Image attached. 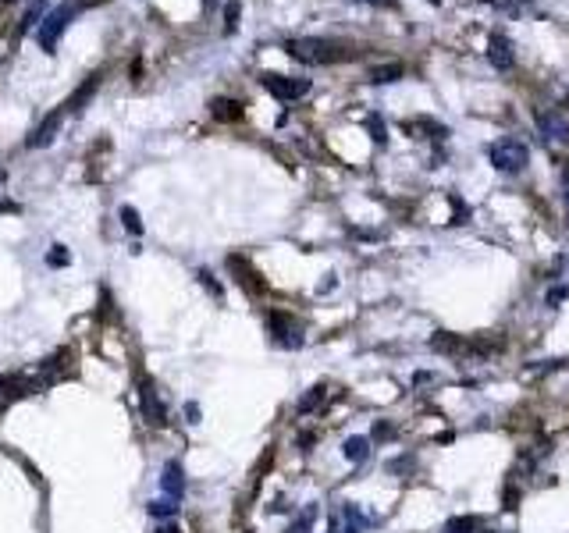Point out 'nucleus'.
Wrapping results in <instances>:
<instances>
[{
    "mask_svg": "<svg viewBox=\"0 0 569 533\" xmlns=\"http://www.w3.org/2000/svg\"><path fill=\"white\" fill-rule=\"evenodd\" d=\"M284 54L296 57L299 64H335V61L349 57L338 43H331V39H317V36L289 39V43H284Z\"/></svg>",
    "mask_w": 569,
    "mask_h": 533,
    "instance_id": "obj_1",
    "label": "nucleus"
},
{
    "mask_svg": "<svg viewBox=\"0 0 569 533\" xmlns=\"http://www.w3.org/2000/svg\"><path fill=\"white\" fill-rule=\"evenodd\" d=\"M82 11V0H64V4H57L54 11H47L43 15V22H40V29H36V39H40V47L50 54L57 43H61V36H64V29L75 22V15Z\"/></svg>",
    "mask_w": 569,
    "mask_h": 533,
    "instance_id": "obj_2",
    "label": "nucleus"
},
{
    "mask_svg": "<svg viewBox=\"0 0 569 533\" xmlns=\"http://www.w3.org/2000/svg\"><path fill=\"white\" fill-rule=\"evenodd\" d=\"M267 331H270V341L277 348H303V341H306L303 324L292 313H284V310H270L267 313Z\"/></svg>",
    "mask_w": 569,
    "mask_h": 533,
    "instance_id": "obj_3",
    "label": "nucleus"
},
{
    "mask_svg": "<svg viewBox=\"0 0 569 533\" xmlns=\"http://www.w3.org/2000/svg\"><path fill=\"white\" fill-rule=\"evenodd\" d=\"M491 164L498 167V171H505V174H520L527 164H530V149L520 142V139H498L495 146H491Z\"/></svg>",
    "mask_w": 569,
    "mask_h": 533,
    "instance_id": "obj_4",
    "label": "nucleus"
},
{
    "mask_svg": "<svg viewBox=\"0 0 569 533\" xmlns=\"http://www.w3.org/2000/svg\"><path fill=\"white\" fill-rule=\"evenodd\" d=\"M260 82H263V89H267L270 97H277V100H284V104H292V100H299V97L310 93V78H296V75H274V71H263Z\"/></svg>",
    "mask_w": 569,
    "mask_h": 533,
    "instance_id": "obj_5",
    "label": "nucleus"
},
{
    "mask_svg": "<svg viewBox=\"0 0 569 533\" xmlns=\"http://www.w3.org/2000/svg\"><path fill=\"white\" fill-rule=\"evenodd\" d=\"M537 132H541V139H551V142H569V118H565L558 107L537 111Z\"/></svg>",
    "mask_w": 569,
    "mask_h": 533,
    "instance_id": "obj_6",
    "label": "nucleus"
},
{
    "mask_svg": "<svg viewBox=\"0 0 569 533\" xmlns=\"http://www.w3.org/2000/svg\"><path fill=\"white\" fill-rule=\"evenodd\" d=\"M488 61H491L498 71H509V68H513V61H516V47H513V39H509V36H502V32H491V39H488Z\"/></svg>",
    "mask_w": 569,
    "mask_h": 533,
    "instance_id": "obj_7",
    "label": "nucleus"
},
{
    "mask_svg": "<svg viewBox=\"0 0 569 533\" xmlns=\"http://www.w3.org/2000/svg\"><path fill=\"white\" fill-rule=\"evenodd\" d=\"M160 491H164L171 501H181V494H185V470H181L178 459L164 462V470H160Z\"/></svg>",
    "mask_w": 569,
    "mask_h": 533,
    "instance_id": "obj_8",
    "label": "nucleus"
},
{
    "mask_svg": "<svg viewBox=\"0 0 569 533\" xmlns=\"http://www.w3.org/2000/svg\"><path fill=\"white\" fill-rule=\"evenodd\" d=\"M139 402H143V416H146L153 427L164 423V402H160L153 381H139Z\"/></svg>",
    "mask_w": 569,
    "mask_h": 533,
    "instance_id": "obj_9",
    "label": "nucleus"
},
{
    "mask_svg": "<svg viewBox=\"0 0 569 533\" xmlns=\"http://www.w3.org/2000/svg\"><path fill=\"white\" fill-rule=\"evenodd\" d=\"M100 78H104V75H89V78H85V82H82V85L75 89V93L68 97L64 111H68V114H82V111H85V104H89L92 97H97V89H100Z\"/></svg>",
    "mask_w": 569,
    "mask_h": 533,
    "instance_id": "obj_10",
    "label": "nucleus"
},
{
    "mask_svg": "<svg viewBox=\"0 0 569 533\" xmlns=\"http://www.w3.org/2000/svg\"><path fill=\"white\" fill-rule=\"evenodd\" d=\"M228 271L235 274V281H239L242 288H249V292H263V281L256 278V271L249 266V259H242V256H228Z\"/></svg>",
    "mask_w": 569,
    "mask_h": 533,
    "instance_id": "obj_11",
    "label": "nucleus"
},
{
    "mask_svg": "<svg viewBox=\"0 0 569 533\" xmlns=\"http://www.w3.org/2000/svg\"><path fill=\"white\" fill-rule=\"evenodd\" d=\"M29 391H36V384H25L18 374H4L0 377V409H8L18 395H29Z\"/></svg>",
    "mask_w": 569,
    "mask_h": 533,
    "instance_id": "obj_12",
    "label": "nucleus"
},
{
    "mask_svg": "<svg viewBox=\"0 0 569 533\" xmlns=\"http://www.w3.org/2000/svg\"><path fill=\"white\" fill-rule=\"evenodd\" d=\"M61 121H64V111H54L32 135H29V149H40V146H47V142H54L57 139V128H61Z\"/></svg>",
    "mask_w": 569,
    "mask_h": 533,
    "instance_id": "obj_13",
    "label": "nucleus"
},
{
    "mask_svg": "<svg viewBox=\"0 0 569 533\" xmlns=\"http://www.w3.org/2000/svg\"><path fill=\"white\" fill-rule=\"evenodd\" d=\"M370 448H373L370 437L352 434V437H345V444H342V455H345L349 462H366V459H370Z\"/></svg>",
    "mask_w": 569,
    "mask_h": 533,
    "instance_id": "obj_14",
    "label": "nucleus"
},
{
    "mask_svg": "<svg viewBox=\"0 0 569 533\" xmlns=\"http://www.w3.org/2000/svg\"><path fill=\"white\" fill-rule=\"evenodd\" d=\"M210 114H214L217 121H239V118H242V104L232 100V97H217V100L210 104Z\"/></svg>",
    "mask_w": 569,
    "mask_h": 533,
    "instance_id": "obj_15",
    "label": "nucleus"
},
{
    "mask_svg": "<svg viewBox=\"0 0 569 533\" xmlns=\"http://www.w3.org/2000/svg\"><path fill=\"white\" fill-rule=\"evenodd\" d=\"M441 533H484V522L481 515H455L441 526Z\"/></svg>",
    "mask_w": 569,
    "mask_h": 533,
    "instance_id": "obj_16",
    "label": "nucleus"
},
{
    "mask_svg": "<svg viewBox=\"0 0 569 533\" xmlns=\"http://www.w3.org/2000/svg\"><path fill=\"white\" fill-rule=\"evenodd\" d=\"M43 15H47V4H43V0H32V4L25 8V18L18 22V39H22L25 32H32V29H40V22H43Z\"/></svg>",
    "mask_w": 569,
    "mask_h": 533,
    "instance_id": "obj_17",
    "label": "nucleus"
},
{
    "mask_svg": "<svg viewBox=\"0 0 569 533\" xmlns=\"http://www.w3.org/2000/svg\"><path fill=\"white\" fill-rule=\"evenodd\" d=\"M395 78H402V64H377V68H370V82L373 85H388Z\"/></svg>",
    "mask_w": 569,
    "mask_h": 533,
    "instance_id": "obj_18",
    "label": "nucleus"
},
{
    "mask_svg": "<svg viewBox=\"0 0 569 533\" xmlns=\"http://www.w3.org/2000/svg\"><path fill=\"white\" fill-rule=\"evenodd\" d=\"M317 515H321V508H317V505H306V508L296 515V522H292L289 529H284V533H310V529H313V522H317Z\"/></svg>",
    "mask_w": 569,
    "mask_h": 533,
    "instance_id": "obj_19",
    "label": "nucleus"
},
{
    "mask_svg": "<svg viewBox=\"0 0 569 533\" xmlns=\"http://www.w3.org/2000/svg\"><path fill=\"white\" fill-rule=\"evenodd\" d=\"M324 395H328V388H324V384H317V388H310V391L299 398V405H296V409H299V412H313V409H321Z\"/></svg>",
    "mask_w": 569,
    "mask_h": 533,
    "instance_id": "obj_20",
    "label": "nucleus"
},
{
    "mask_svg": "<svg viewBox=\"0 0 569 533\" xmlns=\"http://www.w3.org/2000/svg\"><path fill=\"white\" fill-rule=\"evenodd\" d=\"M121 224H125L132 235H143V221H139V210H136V207H121Z\"/></svg>",
    "mask_w": 569,
    "mask_h": 533,
    "instance_id": "obj_21",
    "label": "nucleus"
},
{
    "mask_svg": "<svg viewBox=\"0 0 569 533\" xmlns=\"http://www.w3.org/2000/svg\"><path fill=\"white\" fill-rule=\"evenodd\" d=\"M174 508H178V501H171V498H157V501H150V515H157V519H167V515H174Z\"/></svg>",
    "mask_w": 569,
    "mask_h": 533,
    "instance_id": "obj_22",
    "label": "nucleus"
},
{
    "mask_svg": "<svg viewBox=\"0 0 569 533\" xmlns=\"http://www.w3.org/2000/svg\"><path fill=\"white\" fill-rule=\"evenodd\" d=\"M366 128H370V135H373V142H377V146H385V139H388V132H385V125H381V118H377V114H370V118H366Z\"/></svg>",
    "mask_w": 569,
    "mask_h": 533,
    "instance_id": "obj_23",
    "label": "nucleus"
},
{
    "mask_svg": "<svg viewBox=\"0 0 569 533\" xmlns=\"http://www.w3.org/2000/svg\"><path fill=\"white\" fill-rule=\"evenodd\" d=\"M239 25V0H228L224 4V32H235Z\"/></svg>",
    "mask_w": 569,
    "mask_h": 533,
    "instance_id": "obj_24",
    "label": "nucleus"
},
{
    "mask_svg": "<svg viewBox=\"0 0 569 533\" xmlns=\"http://www.w3.org/2000/svg\"><path fill=\"white\" fill-rule=\"evenodd\" d=\"M565 299H569V285H555V288H548V295H544L548 306H558V302H565Z\"/></svg>",
    "mask_w": 569,
    "mask_h": 533,
    "instance_id": "obj_25",
    "label": "nucleus"
},
{
    "mask_svg": "<svg viewBox=\"0 0 569 533\" xmlns=\"http://www.w3.org/2000/svg\"><path fill=\"white\" fill-rule=\"evenodd\" d=\"M47 263H50V266H64V263H68V252H64V245H54V252L47 256Z\"/></svg>",
    "mask_w": 569,
    "mask_h": 533,
    "instance_id": "obj_26",
    "label": "nucleus"
},
{
    "mask_svg": "<svg viewBox=\"0 0 569 533\" xmlns=\"http://www.w3.org/2000/svg\"><path fill=\"white\" fill-rule=\"evenodd\" d=\"M200 281L207 285V292H210L214 299H221V285H214V278H210V271H200Z\"/></svg>",
    "mask_w": 569,
    "mask_h": 533,
    "instance_id": "obj_27",
    "label": "nucleus"
},
{
    "mask_svg": "<svg viewBox=\"0 0 569 533\" xmlns=\"http://www.w3.org/2000/svg\"><path fill=\"white\" fill-rule=\"evenodd\" d=\"M413 466V455H406V459H392L388 462V473H402V470H409Z\"/></svg>",
    "mask_w": 569,
    "mask_h": 533,
    "instance_id": "obj_28",
    "label": "nucleus"
},
{
    "mask_svg": "<svg viewBox=\"0 0 569 533\" xmlns=\"http://www.w3.org/2000/svg\"><path fill=\"white\" fill-rule=\"evenodd\" d=\"M185 419H188V423H200V405H196V402L185 405Z\"/></svg>",
    "mask_w": 569,
    "mask_h": 533,
    "instance_id": "obj_29",
    "label": "nucleus"
},
{
    "mask_svg": "<svg viewBox=\"0 0 569 533\" xmlns=\"http://www.w3.org/2000/svg\"><path fill=\"white\" fill-rule=\"evenodd\" d=\"M562 185H565V207H569V167L562 171Z\"/></svg>",
    "mask_w": 569,
    "mask_h": 533,
    "instance_id": "obj_30",
    "label": "nucleus"
},
{
    "mask_svg": "<svg viewBox=\"0 0 569 533\" xmlns=\"http://www.w3.org/2000/svg\"><path fill=\"white\" fill-rule=\"evenodd\" d=\"M160 533H181L178 526H160Z\"/></svg>",
    "mask_w": 569,
    "mask_h": 533,
    "instance_id": "obj_31",
    "label": "nucleus"
},
{
    "mask_svg": "<svg viewBox=\"0 0 569 533\" xmlns=\"http://www.w3.org/2000/svg\"><path fill=\"white\" fill-rule=\"evenodd\" d=\"M203 4H207V8H214V4H217V0H203Z\"/></svg>",
    "mask_w": 569,
    "mask_h": 533,
    "instance_id": "obj_32",
    "label": "nucleus"
},
{
    "mask_svg": "<svg viewBox=\"0 0 569 533\" xmlns=\"http://www.w3.org/2000/svg\"><path fill=\"white\" fill-rule=\"evenodd\" d=\"M370 4H377V0H370Z\"/></svg>",
    "mask_w": 569,
    "mask_h": 533,
    "instance_id": "obj_33",
    "label": "nucleus"
},
{
    "mask_svg": "<svg viewBox=\"0 0 569 533\" xmlns=\"http://www.w3.org/2000/svg\"><path fill=\"white\" fill-rule=\"evenodd\" d=\"M8 4H11V0H8Z\"/></svg>",
    "mask_w": 569,
    "mask_h": 533,
    "instance_id": "obj_34",
    "label": "nucleus"
}]
</instances>
